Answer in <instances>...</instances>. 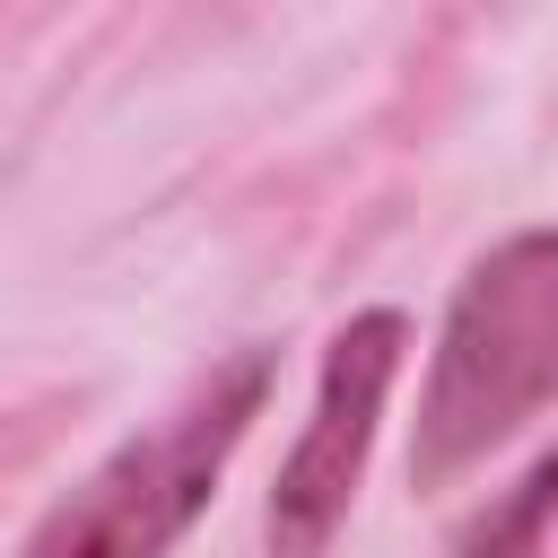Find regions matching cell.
<instances>
[{"label":"cell","instance_id":"1","mask_svg":"<svg viewBox=\"0 0 558 558\" xmlns=\"http://www.w3.org/2000/svg\"><path fill=\"white\" fill-rule=\"evenodd\" d=\"M558 401V227L506 235L453 288L410 427V480L445 488Z\"/></svg>","mask_w":558,"mask_h":558},{"label":"cell","instance_id":"2","mask_svg":"<svg viewBox=\"0 0 558 558\" xmlns=\"http://www.w3.org/2000/svg\"><path fill=\"white\" fill-rule=\"evenodd\" d=\"M262 401H270V349H235L157 427L113 445L35 523L26 558H166L192 532V514L218 497V471L244 445V427L262 418Z\"/></svg>","mask_w":558,"mask_h":558},{"label":"cell","instance_id":"3","mask_svg":"<svg viewBox=\"0 0 558 558\" xmlns=\"http://www.w3.org/2000/svg\"><path fill=\"white\" fill-rule=\"evenodd\" d=\"M401 349H410V323L392 305H366L331 331L323 349V384H314V418L296 436V453L279 462L270 480V558H323L357 480H366V453H375V418H384V392L401 375Z\"/></svg>","mask_w":558,"mask_h":558},{"label":"cell","instance_id":"4","mask_svg":"<svg viewBox=\"0 0 558 558\" xmlns=\"http://www.w3.org/2000/svg\"><path fill=\"white\" fill-rule=\"evenodd\" d=\"M549 506H558V453H541V462L514 480V497H506V506H488L453 549H462V558H532V541H541Z\"/></svg>","mask_w":558,"mask_h":558}]
</instances>
